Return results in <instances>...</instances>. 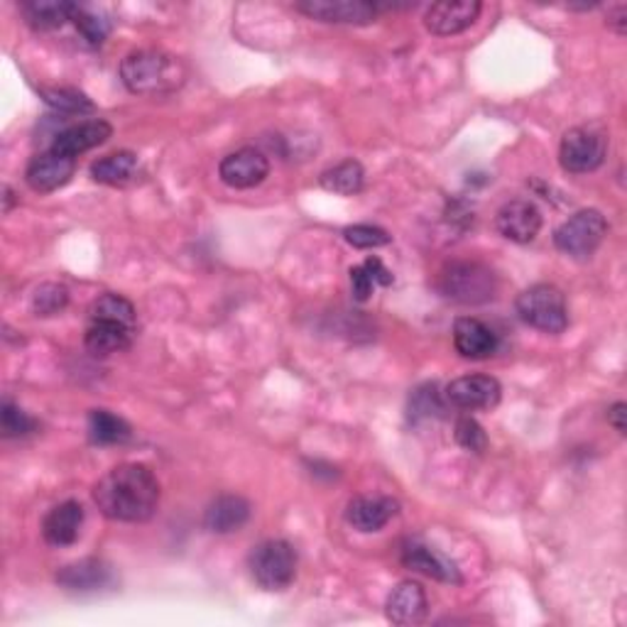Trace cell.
Masks as SVG:
<instances>
[{
  "label": "cell",
  "instance_id": "cell-1",
  "mask_svg": "<svg viewBox=\"0 0 627 627\" xmlns=\"http://www.w3.org/2000/svg\"><path fill=\"white\" fill-rule=\"evenodd\" d=\"M93 503L115 523H147L159 505V481L145 463H123L93 488Z\"/></svg>",
  "mask_w": 627,
  "mask_h": 627
},
{
  "label": "cell",
  "instance_id": "cell-2",
  "mask_svg": "<svg viewBox=\"0 0 627 627\" xmlns=\"http://www.w3.org/2000/svg\"><path fill=\"white\" fill-rule=\"evenodd\" d=\"M137 328L135 306L121 294L105 292L91 304L89 326L83 344L89 354L99 358H109L113 354H123L133 346Z\"/></svg>",
  "mask_w": 627,
  "mask_h": 627
},
{
  "label": "cell",
  "instance_id": "cell-3",
  "mask_svg": "<svg viewBox=\"0 0 627 627\" xmlns=\"http://www.w3.org/2000/svg\"><path fill=\"white\" fill-rule=\"evenodd\" d=\"M121 79L135 96H167L184 87V61L163 49H137L121 61Z\"/></svg>",
  "mask_w": 627,
  "mask_h": 627
},
{
  "label": "cell",
  "instance_id": "cell-4",
  "mask_svg": "<svg viewBox=\"0 0 627 627\" xmlns=\"http://www.w3.org/2000/svg\"><path fill=\"white\" fill-rule=\"evenodd\" d=\"M517 316L527 326L537 328L541 334H564L569 326L567 296L555 284L539 282L527 287L515 302Z\"/></svg>",
  "mask_w": 627,
  "mask_h": 627
},
{
  "label": "cell",
  "instance_id": "cell-5",
  "mask_svg": "<svg viewBox=\"0 0 627 627\" xmlns=\"http://www.w3.org/2000/svg\"><path fill=\"white\" fill-rule=\"evenodd\" d=\"M439 290L456 304L475 306V304H488L497 292V280L491 268H485L481 262H451L446 265V270L441 272Z\"/></svg>",
  "mask_w": 627,
  "mask_h": 627
},
{
  "label": "cell",
  "instance_id": "cell-6",
  "mask_svg": "<svg viewBox=\"0 0 627 627\" xmlns=\"http://www.w3.org/2000/svg\"><path fill=\"white\" fill-rule=\"evenodd\" d=\"M248 567L260 589L284 591L296 576V551L290 541L268 539L250 551Z\"/></svg>",
  "mask_w": 627,
  "mask_h": 627
},
{
  "label": "cell",
  "instance_id": "cell-7",
  "mask_svg": "<svg viewBox=\"0 0 627 627\" xmlns=\"http://www.w3.org/2000/svg\"><path fill=\"white\" fill-rule=\"evenodd\" d=\"M608 236V221L598 209L576 211L555 231V246L571 258H591Z\"/></svg>",
  "mask_w": 627,
  "mask_h": 627
},
{
  "label": "cell",
  "instance_id": "cell-8",
  "mask_svg": "<svg viewBox=\"0 0 627 627\" xmlns=\"http://www.w3.org/2000/svg\"><path fill=\"white\" fill-rule=\"evenodd\" d=\"M608 135L596 125H579L561 137L559 159L569 175H589L605 163Z\"/></svg>",
  "mask_w": 627,
  "mask_h": 627
},
{
  "label": "cell",
  "instance_id": "cell-9",
  "mask_svg": "<svg viewBox=\"0 0 627 627\" xmlns=\"http://www.w3.org/2000/svg\"><path fill=\"white\" fill-rule=\"evenodd\" d=\"M503 398L501 382L491 376H463L449 382L446 388V402L466 412L493 410Z\"/></svg>",
  "mask_w": 627,
  "mask_h": 627
},
{
  "label": "cell",
  "instance_id": "cell-10",
  "mask_svg": "<svg viewBox=\"0 0 627 627\" xmlns=\"http://www.w3.org/2000/svg\"><path fill=\"white\" fill-rule=\"evenodd\" d=\"M270 175V163L260 150L255 147H240V150L231 153L221 159L219 177L223 184L233 189H253L262 184Z\"/></svg>",
  "mask_w": 627,
  "mask_h": 627
},
{
  "label": "cell",
  "instance_id": "cell-11",
  "mask_svg": "<svg viewBox=\"0 0 627 627\" xmlns=\"http://www.w3.org/2000/svg\"><path fill=\"white\" fill-rule=\"evenodd\" d=\"M296 10L322 23L336 25H370L378 18L376 3H366V0H306V3H296Z\"/></svg>",
  "mask_w": 627,
  "mask_h": 627
},
{
  "label": "cell",
  "instance_id": "cell-12",
  "mask_svg": "<svg viewBox=\"0 0 627 627\" xmlns=\"http://www.w3.org/2000/svg\"><path fill=\"white\" fill-rule=\"evenodd\" d=\"M497 233L513 243H533L541 231V211L535 201L513 199L501 206L495 216Z\"/></svg>",
  "mask_w": 627,
  "mask_h": 627
},
{
  "label": "cell",
  "instance_id": "cell-13",
  "mask_svg": "<svg viewBox=\"0 0 627 627\" xmlns=\"http://www.w3.org/2000/svg\"><path fill=\"white\" fill-rule=\"evenodd\" d=\"M483 5L478 0H444V3H434L427 15H424V25L437 37H451L459 32L469 30L478 15H481Z\"/></svg>",
  "mask_w": 627,
  "mask_h": 627
},
{
  "label": "cell",
  "instance_id": "cell-14",
  "mask_svg": "<svg viewBox=\"0 0 627 627\" xmlns=\"http://www.w3.org/2000/svg\"><path fill=\"white\" fill-rule=\"evenodd\" d=\"M74 172H77V159L47 150L30 159L25 169V182L37 194H49V191H57L67 184Z\"/></svg>",
  "mask_w": 627,
  "mask_h": 627
},
{
  "label": "cell",
  "instance_id": "cell-15",
  "mask_svg": "<svg viewBox=\"0 0 627 627\" xmlns=\"http://www.w3.org/2000/svg\"><path fill=\"white\" fill-rule=\"evenodd\" d=\"M402 564L434 581L454 583V586H459L463 581L459 567H456L449 557H444L441 551L424 545L419 539H410L402 545Z\"/></svg>",
  "mask_w": 627,
  "mask_h": 627
},
{
  "label": "cell",
  "instance_id": "cell-16",
  "mask_svg": "<svg viewBox=\"0 0 627 627\" xmlns=\"http://www.w3.org/2000/svg\"><path fill=\"white\" fill-rule=\"evenodd\" d=\"M111 135H113V125L109 121H103V119L83 121V123L69 125V127H64V131H59L55 135V141H52L49 150L77 159L79 155L103 145Z\"/></svg>",
  "mask_w": 627,
  "mask_h": 627
},
{
  "label": "cell",
  "instance_id": "cell-17",
  "mask_svg": "<svg viewBox=\"0 0 627 627\" xmlns=\"http://www.w3.org/2000/svg\"><path fill=\"white\" fill-rule=\"evenodd\" d=\"M400 513V503L390 495L354 497L346 507V519L358 533H380Z\"/></svg>",
  "mask_w": 627,
  "mask_h": 627
},
{
  "label": "cell",
  "instance_id": "cell-18",
  "mask_svg": "<svg viewBox=\"0 0 627 627\" xmlns=\"http://www.w3.org/2000/svg\"><path fill=\"white\" fill-rule=\"evenodd\" d=\"M83 507L77 501L59 503L42 519V537L52 547H69L81 535Z\"/></svg>",
  "mask_w": 627,
  "mask_h": 627
},
{
  "label": "cell",
  "instance_id": "cell-19",
  "mask_svg": "<svg viewBox=\"0 0 627 627\" xmlns=\"http://www.w3.org/2000/svg\"><path fill=\"white\" fill-rule=\"evenodd\" d=\"M454 346L463 358L485 360L497 350V336L491 326H485L481 318H456L454 324Z\"/></svg>",
  "mask_w": 627,
  "mask_h": 627
},
{
  "label": "cell",
  "instance_id": "cell-20",
  "mask_svg": "<svg viewBox=\"0 0 627 627\" xmlns=\"http://www.w3.org/2000/svg\"><path fill=\"white\" fill-rule=\"evenodd\" d=\"M388 618L395 625H419L427 620V593L417 581H402L388 596Z\"/></svg>",
  "mask_w": 627,
  "mask_h": 627
},
{
  "label": "cell",
  "instance_id": "cell-21",
  "mask_svg": "<svg viewBox=\"0 0 627 627\" xmlns=\"http://www.w3.org/2000/svg\"><path fill=\"white\" fill-rule=\"evenodd\" d=\"M57 583L61 589L74 591V593H93L101 591L113 583L111 569L99 559H81L74 561V564L59 569Z\"/></svg>",
  "mask_w": 627,
  "mask_h": 627
},
{
  "label": "cell",
  "instance_id": "cell-22",
  "mask_svg": "<svg viewBox=\"0 0 627 627\" xmlns=\"http://www.w3.org/2000/svg\"><path fill=\"white\" fill-rule=\"evenodd\" d=\"M250 519V503L240 495H221L209 505L204 515V525L209 533L216 535H231Z\"/></svg>",
  "mask_w": 627,
  "mask_h": 627
},
{
  "label": "cell",
  "instance_id": "cell-23",
  "mask_svg": "<svg viewBox=\"0 0 627 627\" xmlns=\"http://www.w3.org/2000/svg\"><path fill=\"white\" fill-rule=\"evenodd\" d=\"M141 172V163H137V155L121 150L113 153L109 157L96 159L91 165V177L93 182L105 184V187H125L131 184L133 179Z\"/></svg>",
  "mask_w": 627,
  "mask_h": 627
},
{
  "label": "cell",
  "instance_id": "cell-24",
  "mask_svg": "<svg viewBox=\"0 0 627 627\" xmlns=\"http://www.w3.org/2000/svg\"><path fill=\"white\" fill-rule=\"evenodd\" d=\"M133 437L131 424L121 419L119 414H111L109 410H93L89 414V439L96 446H115L125 444Z\"/></svg>",
  "mask_w": 627,
  "mask_h": 627
},
{
  "label": "cell",
  "instance_id": "cell-25",
  "mask_svg": "<svg viewBox=\"0 0 627 627\" xmlns=\"http://www.w3.org/2000/svg\"><path fill=\"white\" fill-rule=\"evenodd\" d=\"M318 184L326 191H332V194L354 197L366 184V169L363 165L356 163V159H346V163L326 169V172L318 177Z\"/></svg>",
  "mask_w": 627,
  "mask_h": 627
},
{
  "label": "cell",
  "instance_id": "cell-26",
  "mask_svg": "<svg viewBox=\"0 0 627 627\" xmlns=\"http://www.w3.org/2000/svg\"><path fill=\"white\" fill-rule=\"evenodd\" d=\"M30 27L35 30H57L71 20L74 3H59V0H32L20 5Z\"/></svg>",
  "mask_w": 627,
  "mask_h": 627
},
{
  "label": "cell",
  "instance_id": "cell-27",
  "mask_svg": "<svg viewBox=\"0 0 627 627\" xmlns=\"http://www.w3.org/2000/svg\"><path fill=\"white\" fill-rule=\"evenodd\" d=\"M444 412H446L444 400L439 395V388L434 385V382H427V385H419L410 395L407 414H410L412 424L439 419V417H444Z\"/></svg>",
  "mask_w": 627,
  "mask_h": 627
},
{
  "label": "cell",
  "instance_id": "cell-28",
  "mask_svg": "<svg viewBox=\"0 0 627 627\" xmlns=\"http://www.w3.org/2000/svg\"><path fill=\"white\" fill-rule=\"evenodd\" d=\"M67 304L69 290L59 282L40 284L35 294H32V312H35V316H55L67 310Z\"/></svg>",
  "mask_w": 627,
  "mask_h": 627
},
{
  "label": "cell",
  "instance_id": "cell-29",
  "mask_svg": "<svg viewBox=\"0 0 627 627\" xmlns=\"http://www.w3.org/2000/svg\"><path fill=\"white\" fill-rule=\"evenodd\" d=\"M71 23L77 25V30L81 32V37L87 40L89 45H93V47L103 45L105 37H109V32H111L109 20H103L101 15L91 13V10L83 8V5H74Z\"/></svg>",
  "mask_w": 627,
  "mask_h": 627
},
{
  "label": "cell",
  "instance_id": "cell-30",
  "mask_svg": "<svg viewBox=\"0 0 627 627\" xmlns=\"http://www.w3.org/2000/svg\"><path fill=\"white\" fill-rule=\"evenodd\" d=\"M42 99H45L52 109H57L59 113H91L93 103L77 89H42Z\"/></svg>",
  "mask_w": 627,
  "mask_h": 627
},
{
  "label": "cell",
  "instance_id": "cell-31",
  "mask_svg": "<svg viewBox=\"0 0 627 627\" xmlns=\"http://www.w3.org/2000/svg\"><path fill=\"white\" fill-rule=\"evenodd\" d=\"M37 424L32 417L20 410L13 402L5 400L3 407H0V432H3L5 439H15V437H25Z\"/></svg>",
  "mask_w": 627,
  "mask_h": 627
},
{
  "label": "cell",
  "instance_id": "cell-32",
  "mask_svg": "<svg viewBox=\"0 0 627 627\" xmlns=\"http://www.w3.org/2000/svg\"><path fill=\"white\" fill-rule=\"evenodd\" d=\"M344 236L346 240L350 243L354 248H360V250H370V248H382V246H388V243L392 240L390 233L385 228H380V226H368V223H358V226H348L344 231Z\"/></svg>",
  "mask_w": 627,
  "mask_h": 627
},
{
  "label": "cell",
  "instance_id": "cell-33",
  "mask_svg": "<svg viewBox=\"0 0 627 627\" xmlns=\"http://www.w3.org/2000/svg\"><path fill=\"white\" fill-rule=\"evenodd\" d=\"M454 437L461 449L471 451V454H483L488 449V434L473 417H461L459 422H456Z\"/></svg>",
  "mask_w": 627,
  "mask_h": 627
},
{
  "label": "cell",
  "instance_id": "cell-34",
  "mask_svg": "<svg viewBox=\"0 0 627 627\" xmlns=\"http://www.w3.org/2000/svg\"><path fill=\"white\" fill-rule=\"evenodd\" d=\"M378 282L373 280V275L368 272L366 265H356V268H350V292L358 302H366L370 300V294L376 292Z\"/></svg>",
  "mask_w": 627,
  "mask_h": 627
},
{
  "label": "cell",
  "instance_id": "cell-35",
  "mask_svg": "<svg viewBox=\"0 0 627 627\" xmlns=\"http://www.w3.org/2000/svg\"><path fill=\"white\" fill-rule=\"evenodd\" d=\"M366 268H368V272L373 275V280L380 284V287H390L392 284V272L385 268V265H382V260L380 258H368L366 262Z\"/></svg>",
  "mask_w": 627,
  "mask_h": 627
},
{
  "label": "cell",
  "instance_id": "cell-36",
  "mask_svg": "<svg viewBox=\"0 0 627 627\" xmlns=\"http://www.w3.org/2000/svg\"><path fill=\"white\" fill-rule=\"evenodd\" d=\"M625 417H627V405L625 402H615V405L608 410V422L613 424V429L618 434H625V429H627Z\"/></svg>",
  "mask_w": 627,
  "mask_h": 627
},
{
  "label": "cell",
  "instance_id": "cell-37",
  "mask_svg": "<svg viewBox=\"0 0 627 627\" xmlns=\"http://www.w3.org/2000/svg\"><path fill=\"white\" fill-rule=\"evenodd\" d=\"M608 27H613L618 35H625L627 30V8L625 5H615L613 10H608Z\"/></svg>",
  "mask_w": 627,
  "mask_h": 627
},
{
  "label": "cell",
  "instance_id": "cell-38",
  "mask_svg": "<svg viewBox=\"0 0 627 627\" xmlns=\"http://www.w3.org/2000/svg\"><path fill=\"white\" fill-rule=\"evenodd\" d=\"M15 201H18V199H15V191H13V187L5 184V187H3V211H5V214H8L10 209L15 206Z\"/></svg>",
  "mask_w": 627,
  "mask_h": 627
}]
</instances>
